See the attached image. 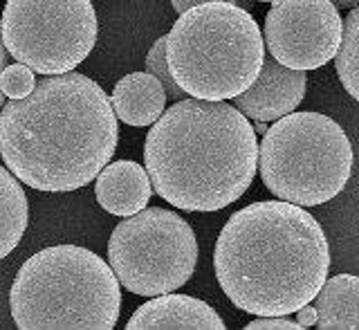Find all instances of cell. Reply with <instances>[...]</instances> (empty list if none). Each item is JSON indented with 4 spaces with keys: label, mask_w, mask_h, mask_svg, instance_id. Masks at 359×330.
<instances>
[{
    "label": "cell",
    "mask_w": 359,
    "mask_h": 330,
    "mask_svg": "<svg viewBox=\"0 0 359 330\" xmlns=\"http://www.w3.org/2000/svg\"><path fill=\"white\" fill-rule=\"evenodd\" d=\"M308 90V74L303 70L280 65L272 56H265L252 86L231 99L247 119L276 121L287 112H294Z\"/></svg>",
    "instance_id": "10"
},
{
    "label": "cell",
    "mask_w": 359,
    "mask_h": 330,
    "mask_svg": "<svg viewBox=\"0 0 359 330\" xmlns=\"http://www.w3.org/2000/svg\"><path fill=\"white\" fill-rule=\"evenodd\" d=\"M265 59L256 18L231 3H200L166 34V65L187 95L227 101L252 86Z\"/></svg>",
    "instance_id": "5"
},
{
    "label": "cell",
    "mask_w": 359,
    "mask_h": 330,
    "mask_svg": "<svg viewBox=\"0 0 359 330\" xmlns=\"http://www.w3.org/2000/svg\"><path fill=\"white\" fill-rule=\"evenodd\" d=\"M9 305L20 330H112L121 290L99 254L79 245H54L20 265Z\"/></svg>",
    "instance_id": "4"
},
{
    "label": "cell",
    "mask_w": 359,
    "mask_h": 330,
    "mask_svg": "<svg viewBox=\"0 0 359 330\" xmlns=\"http://www.w3.org/2000/svg\"><path fill=\"white\" fill-rule=\"evenodd\" d=\"M314 322H317V310H314V305L306 303V305H301V308L297 310V324L299 328H310L314 326Z\"/></svg>",
    "instance_id": "21"
},
{
    "label": "cell",
    "mask_w": 359,
    "mask_h": 330,
    "mask_svg": "<svg viewBox=\"0 0 359 330\" xmlns=\"http://www.w3.org/2000/svg\"><path fill=\"white\" fill-rule=\"evenodd\" d=\"M265 131H267V124H265V121H256L254 133H256V135H265Z\"/></svg>",
    "instance_id": "24"
},
{
    "label": "cell",
    "mask_w": 359,
    "mask_h": 330,
    "mask_svg": "<svg viewBox=\"0 0 359 330\" xmlns=\"http://www.w3.org/2000/svg\"><path fill=\"white\" fill-rule=\"evenodd\" d=\"M7 61H9V54H7L5 45H3V39H0V72L5 70ZM3 104H5V95H3V90H0V108H3Z\"/></svg>",
    "instance_id": "22"
},
{
    "label": "cell",
    "mask_w": 359,
    "mask_h": 330,
    "mask_svg": "<svg viewBox=\"0 0 359 330\" xmlns=\"http://www.w3.org/2000/svg\"><path fill=\"white\" fill-rule=\"evenodd\" d=\"M117 121L106 90L88 74H48L0 108V157L32 189L76 191L115 155Z\"/></svg>",
    "instance_id": "1"
},
{
    "label": "cell",
    "mask_w": 359,
    "mask_h": 330,
    "mask_svg": "<svg viewBox=\"0 0 359 330\" xmlns=\"http://www.w3.org/2000/svg\"><path fill=\"white\" fill-rule=\"evenodd\" d=\"M359 9L353 7L348 11L346 20L341 22V41L334 52L337 77L341 79V86L355 101L359 99Z\"/></svg>",
    "instance_id": "16"
},
{
    "label": "cell",
    "mask_w": 359,
    "mask_h": 330,
    "mask_svg": "<svg viewBox=\"0 0 359 330\" xmlns=\"http://www.w3.org/2000/svg\"><path fill=\"white\" fill-rule=\"evenodd\" d=\"M256 171L278 200L319 207L351 180L353 144L328 115L294 110L267 126Z\"/></svg>",
    "instance_id": "6"
},
{
    "label": "cell",
    "mask_w": 359,
    "mask_h": 330,
    "mask_svg": "<svg viewBox=\"0 0 359 330\" xmlns=\"http://www.w3.org/2000/svg\"><path fill=\"white\" fill-rule=\"evenodd\" d=\"M341 14L330 0H276L261 29L265 50L292 70H319L339 48Z\"/></svg>",
    "instance_id": "9"
},
{
    "label": "cell",
    "mask_w": 359,
    "mask_h": 330,
    "mask_svg": "<svg viewBox=\"0 0 359 330\" xmlns=\"http://www.w3.org/2000/svg\"><path fill=\"white\" fill-rule=\"evenodd\" d=\"M252 3H276V0H252Z\"/></svg>",
    "instance_id": "25"
},
{
    "label": "cell",
    "mask_w": 359,
    "mask_h": 330,
    "mask_svg": "<svg viewBox=\"0 0 359 330\" xmlns=\"http://www.w3.org/2000/svg\"><path fill=\"white\" fill-rule=\"evenodd\" d=\"M95 180V196L104 211L126 218L149 207L153 187L142 164L133 160L108 162Z\"/></svg>",
    "instance_id": "12"
},
{
    "label": "cell",
    "mask_w": 359,
    "mask_h": 330,
    "mask_svg": "<svg viewBox=\"0 0 359 330\" xmlns=\"http://www.w3.org/2000/svg\"><path fill=\"white\" fill-rule=\"evenodd\" d=\"M27 223L29 202L20 187V180L0 164V260L18 247Z\"/></svg>",
    "instance_id": "15"
},
{
    "label": "cell",
    "mask_w": 359,
    "mask_h": 330,
    "mask_svg": "<svg viewBox=\"0 0 359 330\" xmlns=\"http://www.w3.org/2000/svg\"><path fill=\"white\" fill-rule=\"evenodd\" d=\"M108 265L119 286L140 297L175 292L194 277L198 238L177 211L144 207L112 230Z\"/></svg>",
    "instance_id": "7"
},
{
    "label": "cell",
    "mask_w": 359,
    "mask_h": 330,
    "mask_svg": "<svg viewBox=\"0 0 359 330\" xmlns=\"http://www.w3.org/2000/svg\"><path fill=\"white\" fill-rule=\"evenodd\" d=\"M126 330H224V322L207 301L166 292L144 301L130 315Z\"/></svg>",
    "instance_id": "11"
},
{
    "label": "cell",
    "mask_w": 359,
    "mask_h": 330,
    "mask_svg": "<svg viewBox=\"0 0 359 330\" xmlns=\"http://www.w3.org/2000/svg\"><path fill=\"white\" fill-rule=\"evenodd\" d=\"M97 34L90 0H7L0 16L7 54L43 77L81 65L95 50Z\"/></svg>",
    "instance_id": "8"
},
{
    "label": "cell",
    "mask_w": 359,
    "mask_h": 330,
    "mask_svg": "<svg viewBox=\"0 0 359 330\" xmlns=\"http://www.w3.org/2000/svg\"><path fill=\"white\" fill-rule=\"evenodd\" d=\"M144 164L153 191L182 211H220L243 198L258 166V140L233 104L180 99L151 124Z\"/></svg>",
    "instance_id": "3"
},
{
    "label": "cell",
    "mask_w": 359,
    "mask_h": 330,
    "mask_svg": "<svg viewBox=\"0 0 359 330\" xmlns=\"http://www.w3.org/2000/svg\"><path fill=\"white\" fill-rule=\"evenodd\" d=\"M200 3H213V0H171V5H173V9L177 11V14H182V11H187L189 7L200 5ZM220 3L238 5V7H243L247 11H250V7H252V0H220Z\"/></svg>",
    "instance_id": "20"
},
{
    "label": "cell",
    "mask_w": 359,
    "mask_h": 330,
    "mask_svg": "<svg viewBox=\"0 0 359 330\" xmlns=\"http://www.w3.org/2000/svg\"><path fill=\"white\" fill-rule=\"evenodd\" d=\"M34 84H36V77L29 70L27 65L14 63V65H5V70L0 72V90L3 95L9 99H20L32 93Z\"/></svg>",
    "instance_id": "18"
},
{
    "label": "cell",
    "mask_w": 359,
    "mask_h": 330,
    "mask_svg": "<svg viewBox=\"0 0 359 330\" xmlns=\"http://www.w3.org/2000/svg\"><path fill=\"white\" fill-rule=\"evenodd\" d=\"M245 330H301L294 319L287 317H258V319L250 322Z\"/></svg>",
    "instance_id": "19"
},
{
    "label": "cell",
    "mask_w": 359,
    "mask_h": 330,
    "mask_svg": "<svg viewBox=\"0 0 359 330\" xmlns=\"http://www.w3.org/2000/svg\"><path fill=\"white\" fill-rule=\"evenodd\" d=\"M213 270L238 310L290 317L312 303L328 279V238L306 207L278 198L258 200L224 223Z\"/></svg>",
    "instance_id": "2"
},
{
    "label": "cell",
    "mask_w": 359,
    "mask_h": 330,
    "mask_svg": "<svg viewBox=\"0 0 359 330\" xmlns=\"http://www.w3.org/2000/svg\"><path fill=\"white\" fill-rule=\"evenodd\" d=\"M112 110L119 121L135 128L151 126L166 108L162 84L149 72H130L115 84L110 97Z\"/></svg>",
    "instance_id": "13"
},
{
    "label": "cell",
    "mask_w": 359,
    "mask_h": 330,
    "mask_svg": "<svg viewBox=\"0 0 359 330\" xmlns=\"http://www.w3.org/2000/svg\"><path fill=\"white\" fill-rule=\"evenodd\" d=\"M330 3H332L337 9H353V7H357L359 0H330Z\"/></svg>",
    "instance_id": "23"
},
{
    "label": "cell",
    "mask_w": 359,
    "mask_h": 330,
    "mask_svg": "<svg viewBox=\"0 0 359 330\" xmlns=\"http://www.w3.org/2000/svg\"><path fill=\"white\" fill-rule=\"evenodd\" d=\"M144 70L149 72V74H153L157 81L162 84L164 93H166V99H173V101L184 99L187 93L173 81V77H171V72H168V65H166V37L157 39L153 43V48L149 50V54H146Z\"/></svg>",
    "instance_id": "17"
},
{
    "label": "cell",
    "mask_w": 359,
    "mask_h": 330,
    "mask_svg": "<svg viewBox=\"0 0 359 330\" xmlns=\"http://www.w3.org/2000/svg\"><path fill=\"white\" fill-rule=\"evenodd\" d=\"M314 301L319 330H357L359 328V279L337 275L325 279Z\"/></svg>",
    "instance_id": "14"
}]
</instances>
